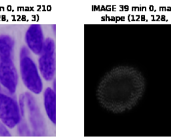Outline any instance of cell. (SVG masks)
<instances>
[{
    "mask_svg": "<svg viewBox=\"0 0 171 140\" xmlns=\"http://www.w3.org/2000/svg\"><path fill=\"white\" fill-rule=\"evenodd\" d=\"M26 40L30 50L35 54L41 55L45 40L40 26L38 24L31 26L26 32Z\"/></svg>",
    "mask_w": 171,
    "mask_h": 140,
    "instance_id": "8992f818",
    "label": "cell"
},
{
    "mask_svg": "<svg viewBox=\"0 0 171 140\" xmlns=\"http://www.w3.org/2000/svg\"><path fill=\"white\" fill-rule=\"evenodd\" d=\"M0 92H1V88H0Z\"/></svg>",
    "mask_w": 171,
    "mask_h": 140,
    "instance_id": "30bf717a",
    "label": "cell"
},
{
    "mask_svg": "<svg viewBox=\"0 0 171 140\" xmlns=\"http://www.w3.org/2000/svg\"><path fill=\"white\" fill-rule=\"evenodd\" d=\"M20 71L22 80L26 87L35 94H39L42 91L43 84L36 66L30 57L20 60Z\"/></svg>",
    "mask_w": 171,
    "mask_h": 140,
    "instance_id": "7a4b0ae2",
    "label": "cell"
},
{
    "mask_svg": "<svg viewBox=\"0 0 171 140\" xmlns=\"http://www.w3.org/2000/svg\"><path fill=\"white\" fill-rule=\"evenodd\" d=\"M0 120L10 129L16 126L21 120L16 101L2 93H0Z\"/></svg>",
    "mask_w": 171,
    "mask_h": 140,
    "instance_id": "3957f363",
    "label": "cell"
},
{
    "mask_svg": "<svg viewBox=\"0 0 171 140\" xmlns=\"http://www.w3.org/2000/svg\"><path fill=\"white\" fill-rule=\"evenodd\" d=\"M0 83L9 92L14 93L17 84V73L12 61L0 59Z\"/></svg>",
    "mask_w": 171,
    "mask_h": 140,
    "instance_id": "5b68a950",
    "label": "cell"
},
{
    "mask_svg": "<svg viewBox=\"0 0 171 140\" xmlns=\"http://www.w3.org/2000/svg\"><path fill=\"white\" fill-rule=\"evenodd\" d=\"M55 44L52 38L46 39L44 48L39 59V70L46 81H50L54 76L55 63L54 58Z\"/></svg>",
    "mask_w": 171,
    "mask_h": 140,
    "instance_id": "277c9868",
    "label": "cell"
},
{
    "mask_svg": "<svg viewBox=\"0 0 171 140\" xmlns=\"http://www.w3.org/2000/svg\"><path fill=\"white\" fill-rule=\"evenodd\" d=\"M143 78L136 70H114L101 82L98 97L104 107L114 112L130 109L143 93Z\"/></svg>",
    "mask_w": 171,
    "mask_h": 140,
    "instance_id": "6da1fadb",
    "label": "cell"
},
{
    "mask_svg": "<svg viewBox=\"0 0 171 140\" xmlns=\"http://www.w3.org/2000/svg\"><path fill=\"white\" fill-rule=\"evenodd\" d=\"M14 41L8 35L0 36V59L4 61H12Z\"/></svg>",
    "mask_w": 171,
    "mask_h": 140,
    "instance_id": "ba28073f",
    "label": "cell"
},
{
    "mask_svg": "<svg viewBox=\"0 0 171 140\" xmlns=\"http://www.w3.org/2000/svg\"><path fill=\"white\" fill-rule=\"evenodd\" d=\"M44 106L49 119L54 124L56 123V96L55 92L48 87L44 92Z\"/></svg>",
    "mask_w": 171,
    "mask_h": 140,
    "instance_id": "52a82bcc",
    "label": "cell"
},
{
    "mask_svg": "<svg viewBox=\"0 0 171 140\" xmlns=\"http://www.w3.org/2000/svg\"><path fill=\"white\" fill-rule=\"evenodd\" d=\"M29 55H30V52H29V50H28V48H26V47H24L21 50V52H20V60L24 59V58L29 57L28 56Z\"/></svg>",
    "mask_w": 171,
    "mask_h": 140,
    "instance_id": "9c48e42d",
    "label": "cell"
}]
</instances>
